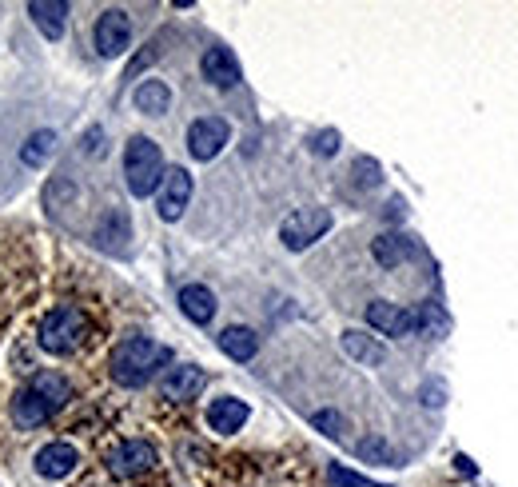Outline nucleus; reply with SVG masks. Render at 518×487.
I'll return each instance as SVG.
<instances>
[{
	"label": "nucleus",
	"instance_id": "1",
	"mask_svg": "<svg viewBox=\"0 0 518 487\" xmlns=\"http://www.w3.org/2000/svg\"><path fill=\"white\" fill-rule=\"evenodd\" d=\"M68 400H72L68 380L56 376V372H40V376H32L28 388H20V396L12 400V416H16L20 428H36V424H44L48 416H56Z\"/></svg>",
	"mask_w": 518,
	"mask_h": 487
},
{
	"label": "nucleus",
	"instance_id": "2",
	"mask_svg": "<svg viewBox=\"0 0 518 487\" xmlns=\"http://www.w3.org/2000/svg\"><path fill=\"white\" fill-rule=\"evenodd\" d=\"M168 360H172V352L160 348L156 340H148V336H128V340H120L116 352H112V380L124 384V388H144V384L156 376V368H164Z\"/></svg>",
	"mask_w": 518,
	"mask_h": 487
},
{
	"label": "nucleus",
	"instance_id": "3",
	"mask_svg": "<svg viewBox=\"0 0 518 487\" xmlns=\"http://www.w3.org/2000/svg\"><path fill=\"white\" fill-rule=\"evenodd\" d=\"M164 152H160V144L156 140H148V136H132L128 140V148H124V180H128V192L132 196H152V192H160V184H164Z\"/></svg>",
	"mask_w": 518,
	"mask_h": 487
},
{
	"label": "nucleus",
	"instance_id": "4",
	"mask_svg": "<svg viewBox=\"0 0 518 487\" xmlns=\"http://www.w3.org/2000/svg\"><path fill=\"white\" fill-rule=\"evenodd\" d=\"M84 332H88V320H84L80 308H52V312L44 316L36 340H40V348H44L48 356H68V352L80 348Z\"/></svg>",
	"mask_w": 518,
	"mask_h": 487
},
{
	"label": "nucleus",
	"instance_id": "5",
	"mask_svg": "<svg viewBox=\"0 0 518 487\" xmlns=\"http://www.w3.org/2000/svg\"><path fill=\"white\" fill-rule=\"evenodd\" d=\"M331 232V212L327 208H299L279 224V240L287 252H303L315 240H323Z\"/></svg>",
	"mask_w": 518,
	"mask_h": 487
},
{
	"label": "nucleus",
	"instance_id": "6",
	"mask_svg": "<svg viewBox=\"0 0 518 487\" xmlns=\"http://www.w3.org/2000/svg\"><path fill=\"white\" fill-rule=\"evenodd\" d=\"M232 140V124L224 116H204L188 128V152L196 160H216Z\"/></svg>",
	"mask_w": 518,
	"mask_h": 487
},
{
	"label": "nucleus",
	"instance_id": "7",
	"mask_svg": "<svg viewBox=\"0 0 518 487\" xmlns=\"http://www.w3.org/2000/svg\"><path fill=\"white\" fill-rule=\"evenodd\" d=\"M188 200H192V172L188 168H168L164 172V184H160V196H156V212H160V220H180L184 216V208H188Z\"/></svg>",
	"mask_w": 518,
	"mask_h": 487
},
{
	"label": "nucleus",
	"instance_id": "8",
	"mask_svg": "<svg viewBox=\"0 0 518 487\" xmlns=\"http://www.w3.org/2000/svg\"><path fill=\"white\" fill-rule=\"evenodd\" d=\"M128 44H132V20H128V12L124 8L100 12V20H96V52L100 56H120V52H128Z\"/></svg>",
	"mask_w": 518,
	"mask_h": 487
},
{
	"label": "nucleus",
	"instance_id": "9",
	"mask_svg": "<svg viewBox=\"0 0 518 487\" xmlns=\"http://www.w3.org/2000/svg\"><path fill=\"white\" fill-rule=\"evenodd\" d=\"M367 324L383 336H419V320H415V308H399V304H387V300H375L367 304Z\"/></svg>",
	"mask_w": 518,
	"mask_h": 487
},
{
	"label": "nucleus",
	"instance_id": "10",
	"mask_svg": "<svg viewBox=\"0 0 518 487\" xmlns=\"http://www.w3.org/2000/svg\"><path fill=\"white\" fill-rule=\"evenodd\" d=\"M108 468H112V476H120V480L144 476V472L156 468V448H152L148 440H124V444L108 456Z\"/></svg>",
	"mask_w": 518,
	"mask_h": 487
},
{
	"label": "nucleus",
	"instance_id": "11",
	"mask_svg": "<svg viewBox=\"0 0 518 487\" xmlns=\"http://www.w3.org/2000/svg\"><path fill=\"white\" fill-rule=\"evenodd\" d=\"M76 464H80V452L72 444H44L36 452V472L44 480H64V476L76 472Z\"/></svg>",
	"mask_w": 518,
	"mask_h": 487
},
{
	"label": "nucleus",
	"instance_id": "12",
	"mask_svg": "<svg viewBox=\"0 0 518 487\" xmlns=\"http://www.w3.org/2000/svg\"><path fill=\"white\" fill-rule=\"evenodd\" d=\"M204 384H208V376H204L200 368L184 364V368H172V372L164 376L160 392H164V400H176V404H184V400H196V396L204 392Z\"/></svg>",
	"mask_w": 518,
	"mask_h": 487
},
{
	"label": "nucleus",
	"instance_id": "13",
	"mask_svg": "<svg viewBox=\"0 0 518 487\" xmlns=\"http://www.w3.org/2000/svg\"><path fill=\"white\" fill-rule=\"evenodd\" d=\"M204 76L216 84V88H236L240 84V60L232 48H208L204 52Z\"/></svg>",
	"mask_w": 518,
	"mask_h": 487
},
{
	"label": "nucleus",
	"instance_id": "14",
	"mask_svg": "<svg viewBox=\"0 0 518 487\" xmlns=\"http://www.w3.org/2000/svg\"><path fill=\"white\" fill-rule=\"evenodd\" d=\"M244 424H248V404L236 400V396H224L208 408V428L220 432V436H236Z\"/></svg>",
	"mask_w": 518,
	"mask_h": 487
},
{
	"label": "nucleus",
	"instance_id": "15",
	"mask_svg": "<svg viewBox=\"0 0 518 487\" xmlns=\"http://www.w3.org/2000/svg\"><path fill=\"white\" fill-rule=\"evenodd\" d=\"M36 28L48 36V40H60L64 36V24H68V4L64 0H32L28 4Z\"/></svg>",
	"mask_w": 518,
	"mask_h": 487
},
{
	"label": "nucleus",
	"instance_id": "16",
	"mask_svg": "<svg viewBox=\"0 0 518 487\" xmlns=\"http://www.w3.org/2000/svg\"><path fill=\"white\" fill-rule=\"evenodd\" d=\"M180 308H184V316L192 324H212V316H216V292L204 288V284H188V288H180Z\"/></svg>",
	"mask_w": 518,
	"mask_h": 487
},
{
	"label": "nucleus",
	"instance_id": "17",
	"mask_svg": "<svg viewBox=\"0 0 518 487\" xmlns=\"http://www.w3.org/2000/svg\"><path fill=\"white\" fill-rule=\"evenodd\" d=\"M220 352H224L228 360L248 364V360L259 352V336L252 332V328H244V324H232V328H224V332H220Z\"/></svg>",
	"mask_w": 518,
	"mask_h": 487
},
{
	"label": "nucleus",
	"instance_id": "18",
	"mask_svg": "<svg viewBox=\"0 0 518 487\" xmlns=\"http://www.w3.org/2000/svg\"><path fill=\"white\" fill-rule=\"evenodd\" d=\"M371 252H375V260H379L383 268H399V264H407V260L415 256V244H411V236H403V232H387V236H379V240L371 244Z\"/></svg>",
	"mask_w": 518,
	"mask_h": 487
},
{
	"label": "nucleus",
	"instance_id": "19",
	"mask_svg": "<svg viewBox=\"0 0 518 487\" xmlns=\"http://www.w3.org/2000/svg\"><path fill=\"white\" fill-rule=\"evenodd\" d=\"M343 352H347L351 360L367 364V368H375V364H383V360H387V348H383L375 336H363V332H355V328H347V332H343Z\"/></svg>",
	"mask_w": 518,
	"mask_h": 487
},
{
	"label": "nucleus",
	"instance_id": "20",
	"mask_svg": "<svg viewBox=\"0 0 518 487\" xmlns=\"http://www.w3.org/2000/svg\"><path fill=\"white\" fill-rule=\"evenodd\" d=\"M132 104L144 112V116H164L168 104H172V88L164 80H144L136 92H132Z\"/></svg>",
	"mask_w": 518,
	"mask_h": 487
},
{
	"label": "nucleus",
	"instance_id": "21",
	"mask_svg": "<svg viewBox=\"0 0 518 487\" xmlns=\"http://www.w3.org/2000/svg\"><path fill=\"white\" fill-rule=\"evenodd\" d=\"M56 152V132L52 128H40V132H32L24 144H20V160L28 164V168H44V160Z\"/></svg>",
	"mask_w": 518,
	"mask_h": 487
},
{
	"label": "nucleus",
	"instance_id": "22",
	"mask_svg": "<svg viewBox=\"0 0 518 487\" xmlns=\"http://www.w3.org/2000/svg\"><path fill=\"white\" fill-rule=\"evenodd\" d=\"M415 320H419V336H443L451 328V320L439 312V304H419Z\"/></svg>",
	"mask_w": 518,
	"mask_h": 487
},
{
	"label": "nucleus",
	"instance_id": "23",
	"mask_svg": "<svg viewBox=\"0 0 518 487\" xmlns=\"http://www.w3.org/2000/svg\"><path fill=\"white\" fill-rule=\"evenodd\" d=\"M307 148H311V156H335L339 152V132L335 128H323V132H315L311 140H307Z\"/></svg>",
	"mask_w": 518,
	"mask_h": 487
},
{
	"label": "nucleus",
	"instance_id": "24",
	"mask_svg": "<svg viewBox=\"0 0 518 487\" xmlns=\"http://www.w3.org/2000/svg\"><path fill=\"white\" fill-rule=\"evenodd\" d=\"M311 424H315L323 436H331V440H339V436H343V428H347V420H343L339 412H315V416H311Z\"/></svg>",
	"mask_w": 518,
	"mask_h": 487
},
{
	"label": "nucleus",
	"instance_id": "25",
	"mask_svg": "<svg viewBox=\"0 0 518 487\" xmlns=\"http://www.w3.org/2000/svg\"><path fill=\"white\" fill-rule=\"evenodd\" d=\"M355 184H359V188H375V184H379V164H375L371 156H359V160H355Z\"/></svg>",
	"mask_w": 518,
	"mask_h": 487
},
{
	"label": "nucleus",
	"instance_id": "26",
	"mask_svg": "<svg viewBox=\"0 0 518 487\" xmlns=\"http://www.w3.org/2000/svg\"><path fill=\"white\" fill-rule=\"evenodd\" d=\"M331 484L335 487H387V484H371V480H363V476H355V472H347V468H339V464H331Z\"/></svg>",
	"mask_w": 518,
	"mask_h": 487
},
{
	"label": "nucleus",
	"instance_id": "27",
	"mask_svg": "<svg viewBox=\"0 0 518 487\" xmlns=\"http://www.w3.org/2000/svg\"><path fill=\"white\" fill-rule=\"evenodd\" d=\"M359 456H363V460H387V464L395 460V452H391L383 440H363V444H359Z\"/></svg>",
	"mask_w": 518,
	"mask_h": 487
},
{
	"label": "nucleus",
	"instance_id": "28",
	"mask_svg": "<svg viewBox=\"0 0 518 487\" xmlns=\"http://www.w3.org/2000/svg\"><path fill=\"white\" fill-rule=\"evenodd\" d=\"M443 396H447V388H443V384H439V388H435V384H427V388H423V404H427V408H443V404H447Z\"/></svg>",
	"mask_w": 518,
	"mask_h": 487
},
{
	"label": "nucleus",
	"instance_id": "29",
	"mask_svg": "<svg viewBox=\"0 0 518 487\" xmlns=\"http://www.w3.org/2000/svg\"><path fill=\"white\" fill-rule=\"evenodd\" d=\"M100 136H104L100 128H92V132L84 136V152H88V156H96V152H100Z\"/></svg>",
	"mask_w": 518,
	"mask_h": 487
},
{
	"label": "nucleus",
	"instance_id": "30",
	"mask_svg": "<svg viewBox=\"0 0 518 487\" xmlns=\"http://www.w3.org/2000/svg\"><path fill=\"white\" fill-rule=\"evenodd\" d=\"M455 464H459V472H463V476H475V472H479V468H475V464H471V460H467V456H459V460H455Z\"/></svg>",
	"mask_w": 518,
	"mask_h": 487
}]
</instances>
